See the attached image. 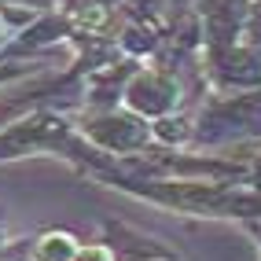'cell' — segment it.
Wrapping results in <instances>:
<instances>
[{
	"label": "cell",
	"instance_id": "6da1fadb",
	"mask_svg": "<svg viewBox=\"0 0 261 261\" xmlns=\"http://www.w3.org/2000/svg\"><path fill=\"white\" fill-rule=\"evenodd\" d=\"M66 254H70V239H66V236H48L41 243V250H37L41 261H63Z\"/></svg>",
	"mask_w": 261,
	"mask_h": 261
}]
</instances>
